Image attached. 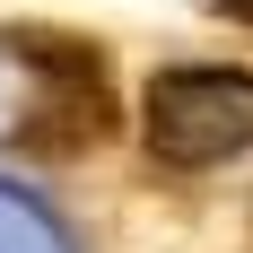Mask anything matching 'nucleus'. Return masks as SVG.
<instances>
[{
	"label": "nucleus",
	"mask_w": 253,
	"mask_h": 253,
	"mask_svg": "<svg viewBox=\"0 0 253 253\" xmlns=\"http://www.w3.org/2000/svg\"><path fill=\"white\" fill-rule=\"evenodd\" d=\"M9 44L35 61V96L18 105V157H44V166H70V157H96L114 131H123V96H114V61H105L87 35H52V26H18Z\"/></svg>",
	"instance_id": "nucleus-1"
},
{
	"label": "nucleus",
	"mask_w": 253,
	"mask_h": 253,
	"mask_svg": "<svg viewBox=\"0 0 253 253\" xmlns=\"http://www.w3.org/2000/svg\"><path fill=\"white\" fill-rule=\"evenodd\" d=\"M140 140L166 166H227L253 149V70L227 61H175L140 96Z\"/></svg>",
	"instance_id": "nucleus-2"
},
{
	"label": "nucleus",
	"mask_w": 253,
	"mask_h": 253,
	"mask_svg": "<svg viewBox=\"0 0 253 253\" xmlns=\"http://www.w3.org/2000/svg\"><path fill=\"white\" fill-rule=\"evenodd\" d=\"M210 9H218L227 26H245V35H253V0H210Z\"/></svg>",
	"instance_id": "nucleus-3"
}]
</instances>
